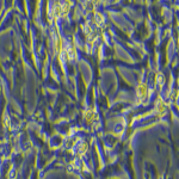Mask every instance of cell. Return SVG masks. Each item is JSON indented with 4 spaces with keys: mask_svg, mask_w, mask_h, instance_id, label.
I'll return each mask as SVG.
<instances>
[{
    "mask_svg": "<svg viewBox=\"0 0 179 179\" xmlns=\"http://www.w3.org/2000/svg\"><path fill=\"white\" fill-rule=\"evenodd\" d=\"M137 97H138V101L142 102L146 99L147 97V86L145 84H141V85H138L137 87Z\"/></svg>",
    "mask_w": 179,
    "mask_h": 179,
    "instance_id": "1",
    "label": "cell"
}]
</instances>
